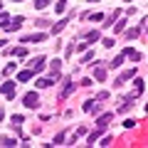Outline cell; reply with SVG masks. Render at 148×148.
Instances as JSON below:
<instances>
[{
    "label": "cell",
    "mask_w": 148,
    "mask_h": 148,
    "mask_svg": "<svg viewBox=\"0 0 148 148\" xmlns=\"http://www.w3.org/2000/svg\"><path fill=\"white\" fill-rule=\"evenodd\" d=\"M37 101H40L37 91H30V94H25V96H22V104H25L27 109H35V106H37Z\"/></svg>",
    "instance_id": "6da1fadb"
},
{
    "label": "cell",
    "mask_w": 148,
    "mask_h": 148,
    "mask_svg": "<svg viewBox=\"0 0 148 148\" xmlns=\"http://www.w3.org/2000/svg\"><path fill=\"white\" fill-rule=\"evenodd\" d=\"M22 22H25V17L17 15V17H12V20L8 22L5 27H3V30H5V32H12V30H17V27H22Z\"/></svg>",
    "instance_id": "7a4b0ae2"
},
{
    "label": "cell",
    "mask_w": 148,
    "mask_h": 148,
    "mask_svg": "<svg viewBox=\"0 0 148 148\" xmlns=\"http://www.w3.org/2000/svg\"><path fill=\"white\" fill-rule=\"evenodd\" d=\"M0 91H3L8 99H12V96H15V82H3V84H0Z\"/></svg>",
    "instance_id": "3957f363"
},
{
    "label": "cell",
    "mask_w": 148,
    "mask_h": 148,
    "mask_svg": "<svg viewBox=\"0 0 148 148\" xmlns=\"http://www.w3.org/2000/svg\"><path fill=\"white\" fill-rule=\"evenodd\" d=\"M111 119H114V114H104V116H99V119H96V128H99V131H106V126H109Z\"/></svg>",
    "instance_id": "277c9868"
},
{
    "label": "cell",
    "mask_w": 148,
    "mask_h": 148,
    "mask_svg": "<svg viewBox=\"0 0 148 148\" xmlns=\"http://www.w3.org/2000/svg\"><path fill=\"white\" fill-rule=\"evenodd\" d=\"M47 40V35L45 32H35V35H27V37H22L20 42H45Z\"/></svg>",
    "instance_id": "5b68a950"
},
{
    "label": "cell",
    "mask_w": 148,
    "mask_h": 148,
    "mask_svg": "<svg viewBox=\"0 0 148 148\" xmlns=\"http://www.w3.org/2000/svg\"><path fill=\"white\" fill-rule=\"evenodd\" d=\"M45 62H47V57H35V59H32V72H42V69H45Z\"/></svg>",
    "instance_id": "8992f818"
},
{
    "label": "cell",
    "mask_w": 148,
    "mask_h": 148,
    "mask_svg": "<svg viewBox=\"0 0 148 148\" xmlns=\"http://www.w3.org/2000/svg\"><path fill=\"white\" fill-rule=\"evenodd\" d=\"M82 40H84L86 45H89V42H96V40H99V30H91V32H84V35H82Z\"/></svg>",
    "instance_id": "52a82bcc"
},
{
    "label": "cell",
    "mask_w": 148,
    "mask_h": 148,
    "mask_svg": "<svg viewBox=\"0 0 148 148\" xmlns=\"http://www.w3.org/2000/svg\"><path fill=\"white\" fill-rule=\"evenodd\" d=\"M59 67H62V59H52V64H49L52 77H49V79H57V77H59Z\"/></svg>",
    "instance_id": "ba28073f"
},
{
    "label": "cell",
    "mask_w": 148,
    "mask_h": 148,
    "mask_svg": "<svg viewBox=\"0 0 148 148\" xmlns=\"http://www.w3.org/2000/svg\"><path fill=\"white\" fill-rule=\"evenodd\" d=\"M32 74H35L32 69H22V72L17 74V82H30V79H32Z\"/></svg>",
    "instance_id": "9c48e42d"
},
{
    "label": "cell",
    "mask_w": 148,
    "mask_h": 148,
    "mask_svg": "<svg viewBox=\"0 0 148 148\" xmlns=\"http://www.w3.org/2000/svg\"><path fill=\"white\" fill-rule=\"evenodd\" d=\"M123 57H126V54H119V57H114V59H111V64H109V67H114V69H119V67H121V64H123Z\"/></svg>",
    "instance_id": "30bf717a"
},
{
    "label": "cell",
    "mask_w": 148,
    "mask_h": 148,
    "mask_svg": "<svg viewBox=\"0 0 148 148\" xmlns=\"http://www.w3.org/2000/svg\"><path fill=\"white\" fill-rule=\"evenodd\" d=\"M0 146L12 148V146H17V141H15V138H10V136H5V138H0Z\"/></svg>",
    "instance_id": "8fae6325"
},
{
    "label": "cell",
    "mask_w": 148,
    "mask_h": 148,
    "mask_svg": "<svg viewBox=\"0 0 148 148\" xmlns=\"http://www.w3.org/2000/svg\"><path fill=\"white\" fill-rule=\"evenodd\" d=\"M74 89H77V84H74V82H67V86H64V91H62V99H67Z\"/></svg>",
    "instance_id": "7c38bea8"
},
{
    "label": "cell",
    "mask_w": 148,
    "mask_h": 148,
    "mask_svg": "<svg viewBox=\"0 0 148 148\" xmlns=\"http://www.w3.org/2000/svg\"><path fill=\"white\" fill-rule=\"evenodd\" d=\"M94 79H99V82L106 79V69H104V67H96V69H94Z\"/></svg>",
    "instance_id": "4fadbf2b"
},
{
    "label": "cell",
    "mask_w": 148,
    "mask_h": 148,
    "mask_svg": "<svg viewBox=\"0 0 148 148\" xmlns=\"http://www.w3.org/2000/svg\"><path fill=\"white\" fill-rule=\"evenodd\" d=\"M99 133H104V131H99V128H96L94 133H89V138H86V143H89V146H94V143L99 141Z\"/></svg>",
    "instance_id": "5bb4252c"
},
{
    "label": "cell",
    "mask_w": 148,
    "mask_h": 148,
    "mask_svg": "<svg viewBox=\"0 0 148 148\" xmlns=\"http://www.w3.org/2000/svg\"><path fill=\"white\" fill-rule=\"evenodd\" d=\"M123 30H126V20H119L116 25H114V32L119 35V32H123Z\"/></svg>",
    "instance_id": "9a60e30c"
},
{
    "label": "cell",
    "mask_w": 148,
    "mask_h": 148,
    "mask_svg": "<svg viewBox=\"0 0 148 148\" xmlns=\"http://www.w3.org/2000/svg\"><path fill=\"white\" fill-rule=\"evenodd\" d=\"M47 5H49V0H35V8H37V10H45Z\"/></svg>",
    "instance_id": "2e32d148"
},
{
    "label": "cell",
    "mask_w": 148,
    "mask_h": 148,
    "mask_svg": "<svg viewBox=\"0 0 148 148\" xmlns=\"http://www.w3.org/2000/svg\"><path fill=\"white\" fill-rule=\"evenodd\" d=\"M15 69H17V67H15V64L10 62V64H5V69H3V74H5V77H8V74H12V72H15Z\"/></svg>",
    "instance_id": "e0dca14e"
},
{
    "label": "cell",
    "mask_w": 148,
    "mask_h": 148,
    "mask_svg": "<svg viewBox=\"0 0 148 148\" xmlns=\"http://www.w3.org/2000/svg\"><path fill=\"white\" fill-rule=\"evenodd\" d=\"M8 22H10V17H8V12H0V27H5Z\"/></svg>",
    "instance_id": "ac0fdd59"
},
{
    "label": "cell",
    "mask_w": 148,
    "mask_h": 148,
    "mask_svg": "<svg viewBox=\"0 0 148 148\" xmlns=\"http://www.w3.org/2000/svg\"><path fill=\"white\" fill-rule=\"evenodd\" d=\"M64 25H67V20H59V22H57V25H54V27H52V32H54V35H57V32H59V30H62V27H64Z\"/></svg>",
    "instance_id": "d6986e66"
},
{
    "label": "cell",
    "mask_w": 148,
    "mask_h": 148,
    "mask_svg": "<svg viewBox=\"0 0 148 148\" xmlns=\"http://www.w3.org/2000/svg\"><path fill=\"white\" fill-rule=\"evenodd\" d=\"M12 52H15L20 59H22V57H27V49H25V47H17V49H12Z\"/></svg>",
    "instance_id": "ffe728a7"
},
{
    "label": "cell",
    "mask_w": 148,
    "mask_h": 148,
    "mask_svg": "<svg viewBox=\"0 0 148 148\" xmlns=\"http://www.w3.org/2000/svg\"><path fill=\"white\" fill-rule=\"evenodd\" d=\"M89 20L91 22H101V20H104V15H101V12H94V15H89Z\"/></svg>",
    "instance_id": "44dd1931"
},
{
    "label": "cell",
    "mask_w": 148,
    "mask_h": 148,
    "mask_svg": "<svg viewBox=\"0 0 148 148\" xmlns=\"http://www.w3.org/2000/svg\"><path fill=\"white\" fill-rule=\"evenodd\" d=\"M64 3H67V0H59L57 5H54V10H57V15H59V12H64Z\"/></svg>",
    "instance_id": "7402d4cb"
},
{
    "label": "cell",
    "mask_w": 148,
    "mask_h": 148,
    "mask_svg": "<svg viewBox=\"0 0 148 148\" xmlns=\"http://www.w3.org/2000/svg\"><path fill=\"white\" fill-rule=\"evenodd\" d=\"M138 32H141V27H133V30H128L126 35H128V37H131V40H133V37H138Z\"/></svg>",
    "instance_id": "603a6c76"
},
{
    "label": "cell",
    "mask_w": 148,
    "mask_h": 148,
    "mask_svg": "<svg viewBox=\"0 0 148 148\" xmlns=\"http://www.w3.org/2000/svg\"><path fill=\"white\" fill-rule=\"evenodd\" d=\"M91 59H94V52H91V49H89V52H84V57H82V62H91Z\"/></svg>",
    "instance_id": "cb8c5ba5"
},
{
    "label": "cell",
    "mask_w": 148,
    "mask_h": 148,
    "mask_svg": "<svg viewBox=\"0 0 148 148\" xmlns=\"http://www.w3.org/2000/svg\"><path fill=\"white\" fill-rule=\"evenodd\" d=\"M12 123H15V126H22V123H25V119H22V116H17V114H15V116H12Z\"/></svg>",
    "instance_id": "d4e9b609"
},
{
    "label": "cell",
    "mask_w": 148,
    "mask_h": 148,
    "mask_svg": "<svg viewBox=\"0 0 148 148\" xmlns=\"http://www.w3.org/2000/svg\"><path fill=\"white\" fill-rule=\"evenodd\" d=\"M62 143H64V133H59V136L54 138V143H52V146H62Z\"/></svg>",
    "instance_id": "484cf974"
},
{
    "label": "cell",
    "mask_w": 148,
    "mask_h": 148,
    "mask_svg": "<svg viewBox=\"0 0 148 148\" xmlns=\"http://www.w3.org/2000/svg\"><path fill=\"white\" fill-rule=\"evenodd\" d=\"M114 45H116V42H114V37H106V40H104V47H114Z\"/></svg>",
    "instance_id": "4316f807"
},
{
    "label": "cell",
    "mask_w": 148,
    "mask_h": 148,
    "mask_svg": "<svg viewBox=\"0 0 148 148\" xmlns=\"http://www.w3.org/2000/svg\"><path fill=\"white\" fill-rule=\"evenodd\" d=\"M123 126H126V128H133V126H136V121H133V119H126V121H123Z\"/></svg>",
    "instance_id": "83f0119b"
},
{
    "label": "cell",
    "mask_w": 148,
    "mask_h": 148,
    "mask_svg": "<svg viewBox=\"0 0 148 148\" xmlns=\"http://www.w3.org/2000/svg\"><path fill=\"white\" fill-rule=\"evenodd\" d=\"M5 45H8V42H5V40H0V49H3V47H5Z\"/></svg>",
    "instance_id": "f1b7e54d"
},
{
    "label": "cell",
    "mask_w": 148,
    "mask_h": 148,
    "mask_svg": "<svg viewBox=\"0 0 148 148\" xmlns=\"http://www.w3.org/2000/svg\"><path fill=\"white\" fill-rule=\"evenodd\" d=\"M3 119H5V114H3V111H0V123H3Z\"/></svg>",
    "instance_id": "f546056e"
},
{
    "label": "cell",
    "mask_w": 148,
    "mask_h": 148,
    "mask_svg": "<svg viewBox=\"0 0 148 148\" xmlns=\"http://www.w3.org/2000/svg\"><path fill=\"white\" fill-rule=\"evenodd\" d=\"M89 3H101V0H89Z\"/></svg>",
    "instance_id": "4dcf8cb0"
},
{
    "label": "cell",
    "mask_w": 148,
    "mask_h": 148,
    "mask_svg": "<svg viewBox=\"0 0 148 148\" xmlns=\"http://www.w3.org/2000/svg\"><path fill=\"white\" fill-rule=\"evenodd\" d=\"M123 3H131V0H123Z\"/></svg>",
    "instance_id": "1f68e13d"
},
{
    "label": "cell",
    "mask_w": 148,
    "mask_h": 148,
    "mask_svg": "<svg viewBox=\"0 0 148 148\" xmlns=\"http://www.w3.org/2000/svg\"><path fill=\"white\" fill-rule=\"evenodd\" d=\"M15 3H22V0H15Z\"/></svg>",
    "instance_id": "d6a6232c"
},
{
    "label": "cell",
    "mask_w": 148,
    "mask_h": 148,
    "mask_svg": "<svg viewBox=\"0 0 148 148\" xmlns=\"http://www.w3.org/2000/svg\"><path fill=\"white\" fill-rule=\"evenodd\" d=\"M0 8H3V3H0Z\"/></svg>",
    "instance_id": "836d02e7"
}]
</instances>
